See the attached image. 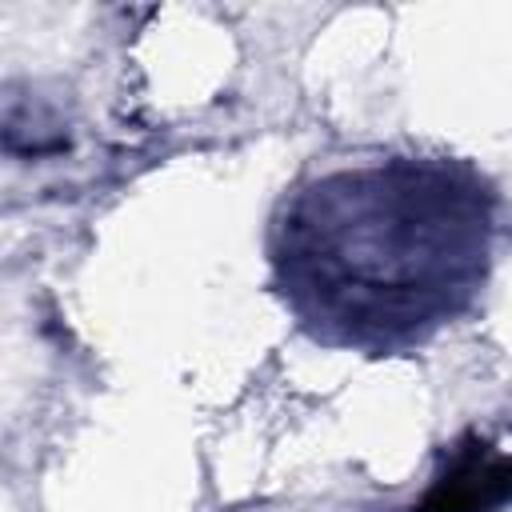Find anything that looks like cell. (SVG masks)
<instances>
[{"mask_svg": "<svg viewBox=\"0 0 512 512\" xmlns=\"http://www.w3.org/2000/svg\"><path fill=\"white\" fill-rule=\"evenodd\" d=\"M492 196L448 160L336 168L284 200L276 284L324 344L404 352L452 324L488 276Z\"/></svg>", "mask_w": 512, "mask_h": 512, "instance_id": "6da1fadb", "label": "cell"}, {"mask_svg": "<svg viewBox=\"0 0 512 512\" xmlns=\"http://www.w3.org/2000/svg\"><path fill=\"white\" fill-rule=\"evenodd\" d=\"M512 496V460L468 452L456 468L428 492L420 512H488Z\"/></svg>", "mask_w": 512, "mask_h": 512, "instance_id": "7a4b0ae2", "label": "cell"}]
</instances>
